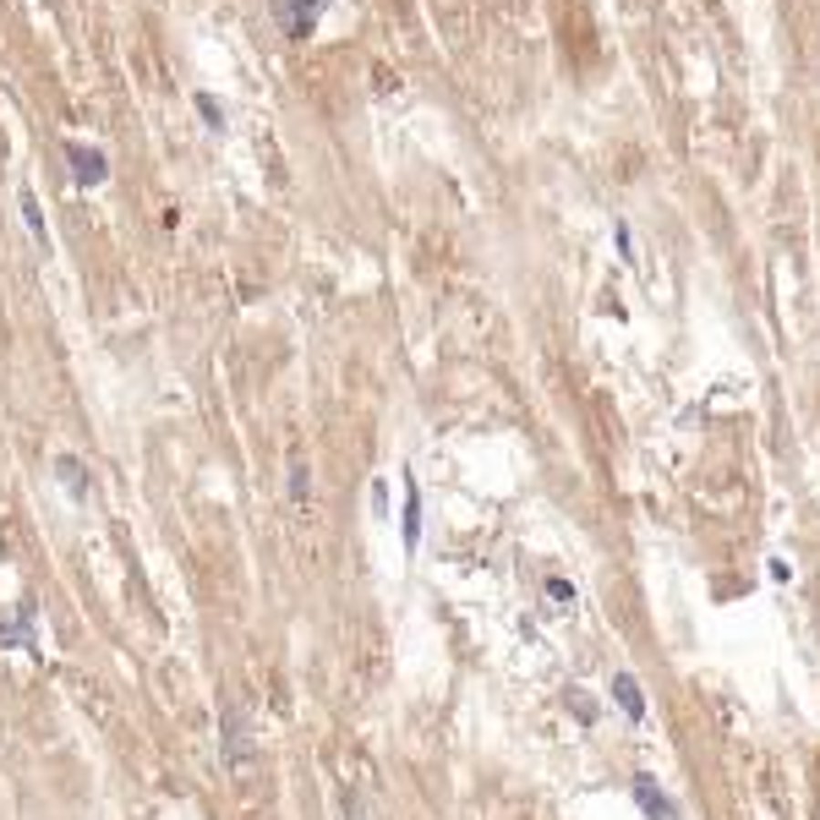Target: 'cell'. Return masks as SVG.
Instances as JSON below:
<instances>
[{"label":"cell","mask_w":820,"mask_h":820,"mask_svg":"<svg viewBox=\"0 0 820 820\" xmlns=\"http://www.w3.org/2000/svg\"><path fill=\"white\" fill-rule=\"evenodd\" d=\"M542 597H547V607H553V613H569V607L580 602V591H575L564 575H547V580H542Z\"/></svg>","instance_id":"9"},{"label":"cell","mask_w":820,"mask_h":820,"mask_svg":"<svg viewBox=\"0 0 820 820\" xmlns=\"http://www.w3.org/2000/svg\"><path fill=\"white\" fill-rule=\"evenodd\" d=\"M613 701H618V711H624L635 728L646 722V690H640L635 673H613Z\"/></svg>","instance_id":"7"},{"label":"cell","mask_w":820,"mask_h":820,"mask_svg":"<svg viewBox=\"0 0 820 820\" xmlns=\"http://www.w3.org/2000/svg\"><path fill=\"white\" fill-rule=\"evenodd\" d=\"M400 482H405V509H400V536H405V553H416V547H421V487H416V476H410V471H405Z\"/></svg>","instance_id":"6"},{"label":"cell","mask_w":820,"mask_h":820,"mask_svg":"<svg viewBox=\"0 0 820 820\" xmlns=\"http://www.w3.org/2000/svg\"><path fill=\"white\" fill-rule=\"evenodd\" d=\"M66 159H71V181H77V186H104V175H109V159H104V148L66 142Z\"/></svg>","instance_id":"5"},{"label":"cell","mask_w":820,"mask_h":820,"mask_svg":"<svg viewBox=\"0 0 820 820\" xmlns=\"http://www.w3.org/2000/svg\"><path fill=\"white\" fill-rule=\"evenodd\" d=\"M569 706H575V717H580V722H586V728H591V722H597V706H591V701H586V695H575V690H569Z\"/></svg>","instance_id":"15"},{"label":"cell","mask_w":820,"mask_h":820,"mask_svg":"<svg viewBox=\"0 0 820 820\" xmlns=\"http://www.w3.org/2000/svg\"><path fill=\"white\" fill-rule=\"evenodd\" d=\"M339 5V0H268L274 22L285 27V38H312L323 27V11Z\"/></svg>","instance_id":"2"},{"label":"cell","mask_w":820,"mask_h":820,"mask_svg":"<svg viewBox=\"0 0 820 820\" xmlns=\"http://www.w3.org/2000/svg\"><path fill=\"white\" fill-rule=\"evenodd\" d=\"M16 208H22V224L33 230V241H38V246L49 252V230H44V213H38V202H33V192H22V197H16Z\"/></svg>","instance_id":"10"},{"label":"cell","mask_w":820,"mask_h":820,"mask_svg":"<svg viewBox=\"0 0 820 820\" xmlns=\"http://www.w3.org/2000/svg\"><path fill=\"white\" fill-rule=\"evenodd\" d=\"M339 804H345V820H367V815H361V799H356L350 788H345V799H339Z\"/></svg>","instance_id":"17"},{"label":"cell","mask_w":820,"mask_h":820,"mask_svg":"<svg viewBox=\"0 0 820 820\" xmlns=\"http://www.w3.org/2000/svg\"><path fill=\"white\" fill-rule=\"evenodd\" d=\"M766 575H772L777 586H788V580H794V564H783V558H772V564H766Z\"/></svg>","instance_id":"16"},{"label":"cell","mask_w":820,"mask_h":820,"mask_svg":"<svg viewBox=\"0 0 820 820\" xmlns=\"http://www.w3.org/2000/svg\"><path fill=\"white\" fill-rule=\"evenodd\" d=\"M55 482L71 493V503H88V471H82V460L60 454V460H55Z\"/></svg>","instance_id":"8"},{"label":"cell","mask_w":820,"mask_h":820,"mask_svg":"<svg viewBox=\"0 0 820 820\" xmlns=\"http://www.w3.org/2000/svg\"><path fill=\"white\" fill-rule=\"evenodd\" d=\"M372 514L389 520V482H372Z\"/></svg>","instance_id":"14"},{"label":"cell","mask_w":820,"mask_h":820,"mask_svg":"<svg viewBox=\"0 0 820 820\" xmlns=\"http://www.w3.org/2000/svg\"><path fill=\"white\" fill-rule=\"evenodd\" d=\"M197 109H202V120H208V126H219V120H224V109L213 104V93H197Z\"/></svg>","instance_id":"13"},{"label":"cell","mask_w":820,"mask_h":820,"mask_svg":"<svg viewBox=\"0 0 820 820\" xmlns=\"http://www.w3.org/2000/svg\"><path fill=\"white\" fill-rule=\"evenodd\" d=\"M613 241H618V257L635 263V230H629V219H613Z\"/></svg>","instance_id":"12"},{"label":"cell","mask_w":820,"mask_h":820,"mask_svg":"<svg viewBox=\"0 0 820 820\" xmlns=\"http://www.w3.org/2000/svg\"><path fill=\"white\" fill-rule=\"evenodd\" d=\"M0 646L38 657V613H33V602H22L16 613H0Z\"/></svg>","instance_id":"3"},{"label":"cell","mask_w":820,"mask_h":820,"mask_svg":"<svg viewBox=\"0 0 820 820\" xmlns=\"http://www.w3.org/2000/svg\"><path fill=\"white\" fill-rule=\"evenodd\" d=\"M290 503H296V509L312 503V476H306V465H290Z\"/></svg>","instance_id":"11"},{"label":"cell","mask_w":820,"mask_h":820,"mask_svg":"<svg viewBox=\"0 0 820 820\" xmlns=\"http://www.w3.org/2000/svg\"><path fill=\"white\" fill-rule=\"evenodd\" d=\"M629 788H635V804H640V815H646V820H684V810H679V804L657 788V777H651V772H635V777H629Z\"/></svg>","instance_id":"4"},{"label":"cell","mask_w":820,"mask_h":820,"mask_svg":"<svg viewBox=\"0 0 820 820\" xmlns=\"http://www.w3.org/2000/svg\"><path fill=\"white\" fill-rule=\"evenodd\" d=\"M219 755H224V766H230V772H246V766L257 761L252 717H246L235 701H224V706H219Z\"/></svg>","instance_id":"1"}]
</instances>
